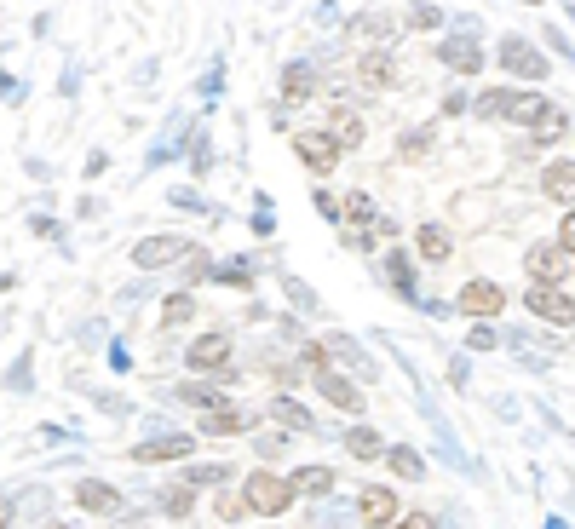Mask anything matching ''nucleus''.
Returning a JSON list of instances; mask_svg holds the SVG:
<instances>
[{"label":"nucleus","mask_w":575,"mask_h":529,"mask_svg":"<svg viewBox=\"0 0 575 529\" xmlns=\"http://www.w3.org/2000/svg\"><path fill=\"white\" fill-rule=\"evenodd\" d=\"M29 230H35V236H52V242H58V236H64V230L52 225V219H41V213H35V219H29Z\"/></svg>","instance_id":"nucleus-55"},{"label":"nucleus","mask_w":575,"mask_h":529,"mask_svg":"<svg viewBox=\"0 0 575 529\" xmlns=\"http://www.w3.org/2000/svg\"><path fill=\"white\" fill-rule=\"evenodd\" d=\"M322 345H328V357H334V363L351 368V380H357V386H363V380L374 386V374H380V368H374V357H368V351H363L357 340H351V334H328Z\"/></svg>","instance_id":"nucleus-14"},{"label":"nucleus","mask_w":575,"mask_h":529,"mask_svg":"<svg viewBox=\"0 0 575 529\" xmlns=\"http://www.w3.org/2000/svg\"><path fill=\"white\" fill-rule=\"evenodd\" d=\"M340 219H345V230L374 225V219H380V213H374V196H368V190H351V196L340 202Z\"/></svg>","instance_id":"nucleus-30"},{"label":"nucleus","mask_w":575,"mask_h":529,"mask_svg":"<svg viewBox=\"0 0 575 529\" xmlns=\"http://www.w3.org/2000/svg\"><path fill=\"white\" fill-rule=\"evenodd\" d=\"M288 483H294V495H328L340 478H334V466H299Z\"/></svg>","instance_id":"nucleus-31"},{"label":"nucleus","mask_w":575,"mask_h":529,"mask_svg":"<svg viewBox=\"0 0 575 529\" xmlns=\"http://www.w3.org/2000/svg\"><path fill=\"white\" fill-rule=\"evenodd\" d=\"M0 386L18 391V397H23V391H35V351H18V363L6 368V380H0Z\"/></svg>","instance_id":"nucleus-33"},{"label":"nucleus","mask_w":575,"mask_h":529,"mask_svg":"<svg viewBox=\"0 0 575 529\" xmlns=\"http://www.w3.org/2000/svg\"><path fill=\"white\" fill-rule=\"evenodd\" d=\"M357 512L368 518V529H391V524H397V495H391L386 483H374V489L357 495Z\"/></svg>","instance_id":"nucleus-17"},{"label":"nucleus","mask_w":575,"mask_h":529,"mask_svg":"<svg viewBox=\"0 0 575 529\" xmlns=\"http://www.w3.org/2000/svg\"><path fill=\"white\" fill-rule=\"evenodd\" d=\"M190 449H196V437L161 432V437H150V443H133L127 460H133V466H167V460H184V466H190Z\"/></svg>","instance_id":"nucleus-6"},{"label":"nucleus","mask_w":575,"mask_h":529,"mask_svg":"<svg viewBox=\"0 0 575 529\" xmlns=\"http://www.w3.org/2000/svg\"><path fill=\"white\" fill-rule=\"evenodd\" d=\"M541 529H570V524H564V518H547V524H541Z\"/></svg>","instance_id":"nucleus-56"},{"label":"nucleus","mask_w":575,"mask_h":529,"mask_svg":"<svg viewBox=\"0 0 575 529\" xmlns=\"http://www.w3.org/2000/svg\"><path fill=\"white\" fill-rule=\"evenodd\" d=\"M391 529H437V524L426 518V512H397V524Z\"/></svg>","instance_id":"nucleus-52"},{"label":"nucleus","mask_w":575,"mask_h":529,"mask_svg":"<svg viewBox=\"0 0 575 529\" xmlns=\"http://www.w3.org/2000/svg\"><path fill=\"white\" fill-rule=\"evenodd\" d=\"M386 466H391L403 483H420V478H426V455H420L414 443H397V449H386Z\"/></svg>","instance_id":"nucleus-26"},{"label":"nucleus","mask_w":575,"mask_h":529,"mask_svg":"<svg viewBox=\"0 0 575 529\" xmlns=\"http://www.w3.org/2000/svg\"><path fill=\"white\" fill-rule=\"evenodd\" d=\"M455 311L460 317H472V322H495L506 311V288L501 282H489V276H472V282H460Z\"/></svg>","instance_id":"nucleus-2"},{"label":"nucleus","mask_w":575,"mask_h":529,"mask_svg":"<svg viewBox=\"0 0 575 529\" xmlns=\"http://www.w3.org/2000/svg\"><path fill=\"white\" fill-rule=\"evenodd\" d=\"M501 69L506 75H518V81H547L552 64L541 58V46H529L524 35H506L501 41Z\"/></svg>","instance_id":"nucleus-5"},{"label":"nucleus","mask_w":575,"mask_h":529,"mask_svg":"<svg viewBox=\"0 0 575 529\" xmlns=\"http://www.w3.org/2000/svg\"><path fill=\"white\" fill-rule=\"evenodd\" d=\"M443 18H449L443 6H426V0H420V6L403 12V29H443Z\"/></svg>","instance_id":"nucleus-39"},{"label":"nucleus","mask_w":575,"mask_h":529,"mask_svg":"<svg viewBox=\"0 0 575 529\" xmlns=\"http://www.w3.org/2000/svg\"><path fill=\"white\" fill-rule=\"evenodd\" d=\"M167 207H179V213H213V207H207L202 196H196V190H184V184L173 190V196H167Z\"/></svg>","instance_id":"nucleus-47"},{"label":"nucleus","mask_w":575,"mask_h":529,"mask_svg":"<svg viewBox=\"0 0 575 529\" xmlns=\"http://www.w3.org/2000/svg\"><path fill=\"white\" fill-rule=\"evenodd\" d=\"M219 69H225V64H207V75H202V92H207V98L225 87V75H219Z\"/></svg>","instance_id":"nucleus-54"},{"label":"nucleus","mask_w":575,"mask_h":529,"mask_svg":"<svg viewBox=\"0 0 575 529\" xmlns=\"http://www.w3.org/2000/svg\"><path fill=\"white\" fill-rule=\"evenodd\" d=\"M288 443H294V437H288V432H276V426H271V432H265V437H253V449H259V455H265V460H276V455H282V449H288Z\"/></svg>","instance_id":"nucleus-46"},{"label":"nucleus","mask_w":575,"mask_h":529,"mask_svg":"<svg viewBox=\"0 0 575 529\" xmlns=\"http://www.w3.org/2000/svg\"><path fill=\"white\" fill-rule=\"evenodd\" d=\"M213 512H219L225 524H242V518H248V501H242L236 489H219V501H213Z\"/></svg>","instance_id":"nucleus-42"},{"label":"nucleus","mask_w":575,"mask_h":529,"mask_svg":"<svg viewBox=\"0 0 575 529\" xmlns=\"http://www.w3.org/2000/svg\"><path fill=\"white\" fill-rule=\"evenodd\" d=\"M213 282H225V288H236V294H248V288H253V265H248V259H236V265H213Z\"/></svg>","instance_id":"nucleus-38"},{"label":"nucleus","mask_w":575,"mask_h":529,"mask_svg":"<svg viewBox=\"0 0 575 529\" xmlns=\"http://www.w3.org/2000/svg\"><path fill=\"white\" fill-rule=\"evenodd\" d=\"M6 524H12V518H0V529H6Z\"/></svg>","instance_id":"nucleus-60"},{"label":"nucleus","mask_w":575,"mask_h":529,"mask_svg":"<svg viewBox=\"0 0 575 529\" xmlns=\"http://www.w3.org/2000/svg\"><path fill=\"white\" fill-rule=\"evenodd\" d=\"M110 368H115V374H127V368H133V351H127L121 340L110 345Z\"/></svg>","instance_id":"nucleus-53"},{"label":"nucleus","mask_w":575,"mask_h":529,"mask_svg":"<svg viewBox=\"0 0 575 529\" xmlns=\"http://www.w3.org/2000/svg\"><path fill=\"white\" fill-rule=\"evenodd\" d=\"M282 294L294 299V311H305V317H311V311H322L317 288H311V282H299V276H288V271H282Z\"/></svg>","instance_id":"nucleus-34"},{"label":"nucleus","mask_w":575,"mask_h":529,"mask_svg":"<svg viewBox=\"0 0 575 529\" xmlns=\"http://www.w3.org/2000/svg\"><path fill=\"white\" fill-rule=\"evenodd\" d=\"M161 512H167V518H190V512H196V489H184V483H167V495H161Z\"/></svg>","instance_id":"nucleus-36"},{"label":"nucleus","mask_w":575,"mask_h":529,"mask_svg":"<svg viewBox=\"0 0 575 529\" xmlns=\"http://www.w3.org/2000/svg\"><path fill=\"white\" fill-rule=\"evenodd\" d=\"M253 207H259V213H253V236H276V213H271V196L259 190V196H253Z\"/></svg>","instance_id":"nucleus-44"},{"label":"nucleus","mask_w":575,"mask_h":529,"mask_svg":"<svg viewBox=\"0 0 575 529\" xmlns=\"http://www.w3.org/2000/svg\"><path fill=\"white\" fill-rule=\"evenodd\" d=\"M506 121H512V127H558L564 110H552V98H541V92H512Z\"/></svg>","instance_id":"nucleus-12"},{"label":"nucleus","mask_w":575,"mask_h":529,"mask_svg":"<svg viewBox=\"0 0 575 529\" xmlns=\"http://www.w3.org/2000/svg\"><path fill=\"white\" fill-rule=\"evenodd\" d=\"M466 110H472L466 87H449V92H443V115H466Z\"/></svg>","instance_id":"nucleus-48"},{"label":"nucleus","mask_w":575,"mask_h":529,"mask_svg":"<svg viewBox=\"0 0 575 529\" xmlns=\"http://www.w3.org/2000/svg\"><path fill=\"white\" fill-rule=\"evenodd\" d=\"M242 432H248V414L236 409V403L202 414V437H242Z\"/></svg>","instance_id":"nucleus-24"},{"label":"nucleus","mask_w":575,"mask_h":529,"mask_svg":"<svg viewBox=\"0 0 575 529\" xmlns=\"http://www.w3.org/2000/svg\"><path fill=\"white\" fill-rule=\"evenodd\" d=\"M524 305H529V317L552 322V328H575V299L564 288H529Z\"/></svg>","instance_id":"nucleus-11"},{"label":"nucleus","mask_w":575,"mask_h":529,"mask_svg":"<svg viewBox=\"0 0 575 529\" xmlns=\"http://www.w3.org/2000/svg\"><path fill=\"white\" fill-rule=\"evenodd\" d=\"M564 18H570V23H575V6H564Z\"/></svg>","instance_id":"nucleus-58"},{"label":"nucleus","mask_w":575,"mask_h":529,"mask_svg":"<svg viewBox=\"0 0 575 529\" xmlns=\"http://www.w3.org/2000/svg\"><path fill=\"white\" fill-rule=\"evenodd\" d=\"M0 518H12V501H6V495H0Z\"/></svg>","instance_id":"nucleus-57"},{"label":"nucleus","mask_w":575,"mask_h":529,"mask_svg":"<svg viewBox=\"0 0 575 529\" xmlns=\"http://www.w3.org/2000/svg\"><path fill=\"white\" fill-rule=\"evenodd\" d=\"M184 363L196 368V374H219V368H230V334H196V340L184 345Z\"/></svg>","instance_id":"nucleus-10"},{"label":"nucleus","mask_w":575,"mask_h":529,"mask_svg":"<svg viewBox=\"0 0 575 529\" xmlns=\"http://www.w3.org/2000/svg\"><path fill=\"white\" fill-rule=\"evenodd\" d=\"M184 161H190V173H196V179H207V173H213V138H207V110L196 115V133H190V144H184Z\"/></svg>","instance_id":"nucleus-23"},{"label":"nucleus","mask_w":575,"mask_h":529,"mask_svg":"<svg viewBox=\"0 0 575 529\" xmlns=\"http://www.w3.org/2000/svg\"><path fill=\"white\" fill-rule=\"evenodd\" d=\"M299 363L311 368V374H328V368H334V357H328V345H322V340H305V351H299Z\"/></svg>","instance_id":"nucleus-43"},{"label":"nucleus","mask_w":575,"mask_h":529,"mask_svg":"<svg viewBox=\"0 0 575 529\" xmlns=\"http://www.w3.org/2000/svg\"><path fill=\"white\" fill-rule=\"evenodd\" d=\"M317 391H322V403H334V409H345V414H363L368 409V391L357 386L351 374H340V368L317 374Z\"/></svg>","instance_id":"nucleus-13"},{"label":"nucleus","mask_w":575,"mask_h":529,"mask_svg":"<svg viewBox=\"0 0 575 529\" xmlns=\"http://www.w3.org/2000/svg\"><path fill=\"white\" fill-rule=\"evenodd\" d=\"M380 276H386V288L403 305H420V276H414V253H403V248H391V253H380Z\"/></svg>","instance_id":"nucleus-8"},{"label":"nucleus","mask_w":575,"mask_h":529,"mask_svg":"<svg viewBox=\"0 0 575 529\" xmlns=\"http://www.w3.org/2000/svg\"><path fill=\"white\" fill-rule=\"evenodd\" d=\"M311 207H317L322 219H340V196H328V190H311Z\"/></svg>","instance_id":"nucleus-50"},{"label":"nucleus","mask_w":575,"mask_h":529,"mask_svg":"<svg viewBox=\"0 0 575 529\" xmlns=\"http://www.w3.org/2000/svg\"><path fill=\"white\" fill-rule=\"evenodd\" d=\"M317 92V69L305 64V58H294V64L282 69V104H305Z\"/></svg>","instance_id":"nucleus-21"},{"label":"nucleus","mask_w":575,"mask_h":529,"mask_svg":"<svg viewBox=\"0 0 575 529\" xmlns=\"http://www.w3.org/2000/svg\"><path fill=\"white\" fill-rule=\"evenodd\" d=\"M541 190H547L558 207H575V161H547V167H541Z\"/></svg>","instance_id":"nucleus-20"},{"label":"nucleus","mask_w":575,"mask_h":529,"mask_svg":"<svg viewBox=\"0 0 575 529\" xmlns=\"http://www.w3.org/2000/svg\"><path fill=\"white\" fill-rule=\"evenodd\" d=\"M506 104H512V87H489V92H478L472 110H478L483 121H506Z\"/></svg>","instance_id":"nucleus-37"},{"label":"nucleus","mask_w":575,"mask_h":529,"mask_svg":"<svg viewBox=\"0 0 575 529\" xmlns=\"http://www.w3.org/2000/svg\"><path fill=\"white\" fill-rule=\"evenodd\" d=\"M242 501H248V512H259V518H282L299 495H294V483L282 478V472L259 466L253 478H242Z\"/></svg>","instance_id":"nucleus-1"},{"label":"nucleus","mask_w":575,"mask_h":529,"mask_svg":"<svg viewBox=\"0 0 575 529\" xmlns=\"http://www.w3.org/2000/svg\"><path fill=\"white\" fill-rule=\"evenodd\" d=\"M558 248H564V259H575V207L564 213V225H558Z\"/></svg>","instance_id":"nucleus-49"},{"label":"nucleus","mask_w":575,"mask_h":529,"mask_svg":"<svg viewBox=\"0 0 575 529\" xmlns=\"http://www.w3.org/2000/svg\"><path fill=\"white\" fill-rule=\"evenodd\" d=\"M294 156H299V167H311V173H334L345 150L328 138V127H305V133H294Z\"/></svg>","instance_id":"nucleus-4"},{"label":"nucleus","mask_w":575,"mask_h":529,"mask_svg":"<svg viewBox=\"0 0 575 529\" xmlns=\"http://www.w3.org/2000/svg\"><path fill=\"white\" fill-rule=\"evenodd\" d=\"M466 351H501V328L495 322H472L466 328Z\"/></svg>","instance_id":"nucleus-40"},{"label":"nucleus","mask_w":575,"mask_h":529,"mask_svg":"<svg viewBox=\"0 0 575 529\" xmlns=\"http://www.w3.org/2000/svg\"><path fill=\"white\" fill-rule=\"evenodd\" d=\"M173 483H184V489H207V483H236V472H230L225 460H207V466H184Z\"/></svg>","instance_id":"nucleus-29"},{"label":"nucleus","mask_w":575,"mask_h":529,"mask_svg":"<svg viewBox=\"0 0 575 529\" xmlns=\"http://www.w3.org/2000/svg\"><path fill=\"white\" fill-rule=\"evenodd\" d=\"M196 317V294H167V305H161V328H167V334H173V328H184V322Z\"/></svg>","instance_id":"nucleus-32"},{"label":"nucleus","mask_w":575,"mask_h":529,"mask_svg":"<svg viewBox=\"0 0 575 529\" xmlns=\"http://www.w3.org/2000/svg\"><path fill=\"white\" fill-rule=\"evenodd\" d=\"M466 380H472V363H466V357H449V386L466 391Z\"/></svg>","instance_id":"nucleus-51"},{"label":"nucleus","mask_w":575,"mask_h":529,"mask_svg":"<svg viewBox=\"0 0 575 529\" xmlns=\"http://www.w3.org/2000/svg\"><path fill=\"white\" fill-rule=\"evenodd\" d=\"M414 253H420L426 265H443V259L455 253V236H449L443 225H420L414 230Z\"/></svg>","instance_id":"nucleus-22"},{"label":"nucleus","mask_w":575,"mask_h":529,"mask_svg":"<svg viewBox=\"0 0 575 529\" xmlns=\"http://www.w3.org/2000/svg\"><path fill=\"white\" fill-rule=\"evenodd\" d=\"M75 506H81V512H98V518H121V512H133L127 495H121L115 483H104V478L75 483Z\"/></svg>","instance_id":"nucleus-9"},{"label":"nucleus","mask_w":575,"mask_h":529,"mask_svg":"<svg viewBox=\"0 0 575 529\" xmlns=\"http://www.w3.org/2000/svg\"><path fill=\"white\" fill-rule=\"evenodd\" d=\"M340 443H345V455H357V460H386V437L374 432V426H351Z\"/></svg>","instance_id":"nucleus-25"},{"label":"nucleus","mask_w":575,"mask_h":529,"mask_svg":"<svg viewBox=\"0 0 575 529\" xmlns=\"http://www.w3.org/2000/svg\"><path fill=\"white\" fill-rule=\"evenodd\" d=\"M351 29H357L363 41H374V46H386V41H397V35H403V23L386 18V12H363V18L351 23Z\"/></svg>","instance_id":"nucleus-28"},{"label":"nucleus","mask_w":575,"mask_h":529,"mask_svg":"<svg viewBox=\"0 0 575 529\" xmlns=\"http://www.w3.org/2000/svg\"><path fill=\"white\" fill-rule=\"evenodd\" d=\"M391 81H397L391 52H363V58H357V87H363V92H386Z\"/></svg>","instance_id":"nucleus-19"},{"label":"nucleus","mask_w":575,"mask_h":529,"mask_svg":"<svg viewBox=\"0 0 575 529\" xmlns=\"http://www.w3.org/2000/svg\"><path fill=\"white\" fill-rule=\"evenodd\" d=\"M437 64L455 69V75H472V69H483V52H478V41L449 35V41H437Z\"/></svg>","instance_id":"nucleus-18"},{"label":"nucleus","mask_w":575,"mask_h":529,"mask_svg":"<svg viewBox=\"0 0 575 529\" xmlns=\"http://www.w3.org/2000/svg\"><path fill=\"white\" fill-rule=\"evenodd\" d=\"M265 414H271V426H276V432H299V437H311V432H317V414L305 409V403H294L288 391H276V397H271V409H265Z\"/></svg>","instance_id":"nucleus-15"},{"label":"nucleus","mask_w":575,"mask_h":529,"mask_svg":"<svg viewBox=\"0 0 575 529\" xmlns=\"http://www.w3.org/2000/svg\"><path fill=\"white\" fill-rule=\"evenodd\" d=\"M41 529H69V524H41Z\"/></svg>","instance_id":"nucleus-59"},{"label":"nucleus","mask_w":575,"mask_h":529,"mask_svg":"<svg viewBox=\"0 0 575 529\" xmlns=\"http://www.w3.org/2000/svg\"><path fill=\"white\" fill-rule=\"evenodd\" d=\"M541 35H547V46L558 52V58H564V64H575V46H570V35H564L558 23H541Z\"/></svg>","instance_id":"nucleus-45"},{"label":"nucleus","mask_w":575,"mask_h":529,"mask_svg":"<svg viewBox=\"0 0 575 529\" xmlns=\"http://www.w3.org/2000/svg\"><path fill=\"white\" fill-rule=\"evenodd\" d=\"M190 253H196V242H184V236H138V242H133V265L150 276V271H167V265L190 259Z\"/></svg>","instance_id":"nucleus-3"},{"label":"nucleus","mask_w":575,"mask_h":529,"mask_svg":"<svg viewBox=\"0 0 575 529\" xmlns=\"http://www.w3.org/2000/svg\"><path fill=\"white\" fill-rule=\"evenodd\" d=\"M524 271H529V288H564V271H570V259L558 242H535L524 253Z\"/></svg>","instance_id":"nucleus-7"},{"label":"nucleus","mask_w":575,"mask_h":529,"mask_svg":"<svg viewBox=\"0 0 575 529\" xmlns=\"http://www.w3.org/2000/svg\"><path fill=\"white\" fill-rule=\"evenodd\" d=\"M167 397H173V403H184V409H202V414H213V409H225V403H230V391L207 386V380H179Z\"/></svg>","instance_id":"nucleus-16"},{"label":"nucleus","mask_w":575,"mask_h":529,"mask_svg":"<svg viewBox=\"0 0 575 529\" xmlns=\"http://www.w3.org/2000/svg\"><path fill=\"white\" fill-rule=\"evenodd\" d=\"M328 138H334L340 150H357V144L368 138V121H363L357 110H334V127H328Z\"/></svg>","instance_id":"nucleus-27"},{"label":"nucleus","mask_w":575,"mask_h":529,"mask_svg":"<svg viewBox=\"0 0 575 529\" xmlns=\"http://www.w3.org/2000/svg\"><path fill=\"white\" fill-rule=\"evenodd\" d=\"M207 276H213V259H207V248H202V242H196V253L184 259V294H190L196 282H207Z\"/></svg>","instance_id":"nucleus-41"},{"label":"nucleus","mask_w":575,"mask_h":529,"mask_svg":"<svg viewBox=\"0 0 575 529\" xmlns=\"http://www.w3.org/2000/svg\"><path fill=\"white\" fill-rule=\"evenodd\" d=\"M432 138H437V127H414V133H403L397 138V161H420L426 150H432Z\"/></svg>","instance_id":"nucleus-35"}]
</instances>
